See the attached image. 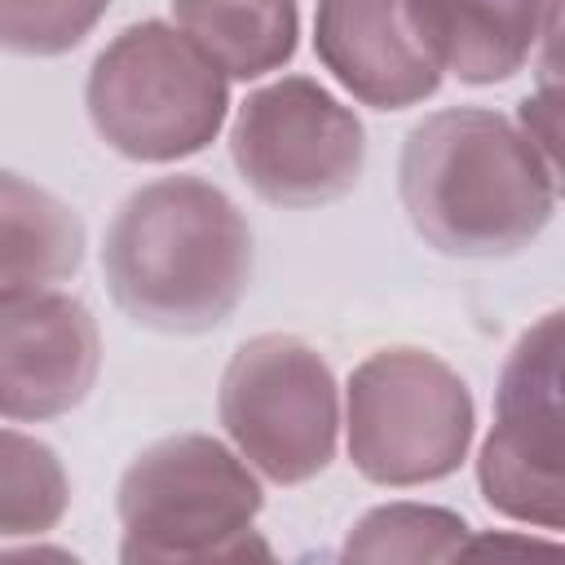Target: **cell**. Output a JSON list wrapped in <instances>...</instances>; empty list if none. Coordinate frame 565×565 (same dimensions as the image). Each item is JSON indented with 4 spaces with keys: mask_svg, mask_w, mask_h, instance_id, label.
Masks as SVG:
<instances>
[{
    "mask_svg": "<svg viewBox=\"0 0 565 565\" xmlns=\"http://www.w3.org/2000/svg\"><path fill=\"white\" fill-rule=\"evenodd\" d=\"M397 194L415 234L441 256L503 260L552 225L561 168L508 115L450 106L406 132Z\"/></svg>",
    "mask_w": 565,
    "mask_h": 565,
    "instance_id": "1",
    "label": "cell"
},
{
    "mask_svg": "<svg viewBox=\"0 0 565 565\" xmlns=\"http://www.w3.org/2000/svg\"><path fill=\"white\" fill-rule=\"evenodd\" d=\"M110 300L150 331L221 327L252 278V230L238 203L203 177H159L132 190L102 243Z\"/></svg>",
    "mask_w": 565,
    "mask_h": 565,
    "instance_id": "2",
    "label": "cell"
},
{
    "mask_svg": "<svg viewBox=\"0 0 565 565\" xmlns=\"http://www.w3.org/2000/svg\"><path fill=\"white\" fill-rule=\"evenodd\" d=\"M265 508L260 481L238 450L207 433H177L146 446L119 477V556L141 561H230L260 552L252 521Z\"/></svg>",
    "mask_w": 565,
    "mask_h": 565,
    "instance_id": "3",
    "label": "cell"
},
{
    "mask_svg": "<svg viewBox=\"0 0 565 565\" xmlns=\"http://www.w3.org/2000/svg\"><path fill=\"white\" fill-rule=\"evenodd\" d=\"M84 106L97 137L137 163H177L216 141L230 79L163 18L124 26L88 66Z\"/></svg>",
    "mask_w": 565,
    "mask_h": 565,
    "instance_id": "4",
    "label": "cell"
},
{
    "mask_svg": "<svg viewBox=\"0 0 565 565\" xmlns=\"http://www.w3.org/2000/svg\"><path fill=\"white\" fill-rule=\"evenodd\" d=\"M349 459L375 486H428L468 459L477 406L463 375L428 349L393 344L362 358L344 384Z\"/></svg>",
    "mask_w": 565,
    "mask_h": 565,
    "instance_id": "5",
    "label": "cell"
},
{
    "mask_svg": "<svg viewBox=\"0 0 565 565\" xmlns=\"http://www.w3.org/2000/svg\"><path fill=\"white\" fill-rule=\"evenodd\" d=\"M216 411L234 450L274 486H305L335 459L340 388L327 358L300 335L243 340L221 375Z\"/></svg>",
    "mask_w": 565,
    "mask_h": 565,
    "instance_id": "6",
    "label": "cell"
},
{
    "mask_svg": "<svg viewBox=\"0 0 565 565\" xmlns=\"http://www.w3.org/2000/svg\"><path fill=\"white\" fill-rule=\"evenodd\" d=\"M230 159L265 203L322 207L358 185L366 132L313 75H282L243 97L230 124Z\"/></svg>",
    "mask_w": 565,
    "mask_h": 565,
    "instance_id": "7",
    "label": "cell"
},
{
    "mask_svg": "<svg viewBox=\"0 0 565 565\" xmlns=\"http://www.w3.org/2000/svg\"><path fill=\"white\" fill-rule=\"evenodd\" d=\"M561 313H543L512 344L499 388L494 424L477 455L481 499L521 525H565V472H561Z\"/></svg>",
    "mask_w": 565,
    "mask_h": 565,
    "instance_id": "8",
    "label": "cell"
},
{
    "mask_svg": "<svg viewBox=\"0 0 565 565\" xmlns=\"http://www.w3.org/2000/svg\"><path fill=\"white\" fill-rule=\"evenodd\" d=\"M102 371V331L71 291L0 296V419L40 424L75 411Z\"/></svg>",
    "mask_w": 565,
    "mask_h": 565,
    "instance_id": "9",
    "label": "cell"
},
{
    "mask_svg": "<svg viewBox=\"0 0 565 565\" xmlns=\"http://www.w3.org/2000/svg\"><path fill=\"white\" fill-rule=\"evenodd\" d=\"M313 53L371 110H406L441 88L406 0H318Z\"/></svg>",
    "mask_w": 565,
    "mask_h": 565,
    "instance_id": "10",
    "label": "cell"
},
{
    "mask_svg": "<svg viewBox=\"0 0 565 565\" xmlns=\"http://www.w3.org/2000/svg\"><path fill=\"white\" fill-rule=\"evenodd\" d=\"M552 0H406L411 22L441 66L463 84L512 79L543 40Z\"/></svg>",
    "mask_w": 565,
    "mask_h": 565,
    "instance_id": "11",
    "label": "cell"
},
{
    "mask_svg": "<svg viewBox=\"0 0 565 565\" xmlns=\"http://www.w3.org/2000/svg\"><path fill=\"white\" fill-rule=\"evenodd\" d=\"M79 265V212L31 177L0 168V296L66 282Z\"/></svg>",
    "mask_w": 565,
    "mask_h": 565,
    "instance_id": "12",
    "label": "cell"
},
{
    "mask_svg": "<svg viewBox=\"0 0 565 565\" xmlns=\"http://www.w3.org/2000/svg\"><path fill=\"white\" fill-rule=\"evenodd\" d=\"M172 26L225 75L260 79L300 44L296 0H172Z\"/></svg>",
    "mask_w": 565,
    "mask_h": 565,
    "instance_id": "13",
    "label": "cell"
},
{
    "mask_svg": "<svg viewBox=\"0 0 565 565\" xmlns=\"http://www.w3.org/2000/svg\"><path fill=\"white\" fill-rule=\"evenodd\" d=\"M71 503L57 450L31 433L0 428V539L49 534Z\"/></svg>",
    "mask_w": 565,
    "mask_h": 565,
    "instance_id": "14",
    "label": "cell"
},
{
    "mask_svg": "<svg viewBox=\"0 0 565 565\" xmlns=\"http://www.w3.org/2000/svg\"><path fill=\"white\" fill-rule=\"evenodd\" d=\"M472 525L433 503H384L371 508L344 539V561H450L468 547Z\"/></svg>",
    "mask_w": 565,
    "mask_h": 565,
    "instance_id": "15",
    "label": "cell"
},
{
    "mask_svg": "<svg viewBox=\"0 0 565 565\" xmlns=\"http://www.w3.org/2000/svg\"><path fill=\"white\" fill-rule=\"evenodd\" d=\"M110 0H0V49L22 57H57L88 40Z\"/></svg>",
    "mask_w": 565,
    "mask_h": 565,
    "instance_id": "16",
    "label": "cell"
}]
</instances>
